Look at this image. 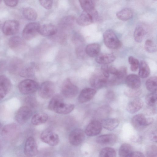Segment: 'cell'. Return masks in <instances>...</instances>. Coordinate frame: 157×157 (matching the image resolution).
I'll list each match as a JSON object with an SVG mask.
<instances>
[{
  "instance_id": "obj_1",
  "label": "cell",
  "mask_w": 157,
  "mask_h": 157,
  "mask_svg": "<svg viewBox=\"0 0 157 157\" xmlns=\"http://www.w3.org/2000/svg\"><path fill=\"white\" fill-rule=\"evenodd\" d=\"M104 41L105 46L112 49L119 48L121 43L114 32L111 29L106 30L103 33Z\"/></svg>"
},
{
  "instance_id": "obj_2",
  "label": "cell",
  "mask_w": 157,
  "mask_h": 157,
  "mask_svg": "<svg viewBox=\"0 0 157 157\" xmlns=\"http://www.w3.org/2000/svg\"><path fill=\"white\" fill-rule=\"evenodd\" d=\"M39 87L38 83L30 79H26L21 81L18 85L19 91L24 94L34 93L38 90Z\"/></svg>"
},
{
  "instance_id": "obj_3",
  "label": "cell",
  "mask_w": 157,
  "mask_h": 157,
  "mask_svg": "<svg viewBox=\"0 0 157 157\" xmlns=\"http://www.w3.org/2000/svg\"><path fill=\"white\" fill-rule=\"evenodd\" d=\"M98 14L95 10L93 11L89 12L83 11L77 18V24L82 26H85L92 23L98 18Z\"/></svg>"
},
{
  "instance_id": "obj_4",
  "label": "cell",
  "mask_w": 157,
  "mask_h": 157,
  "mask_svg": "<svg viewBox=\"0 0 157 157\" xmlns=\"http://www.w3.org/2000/svg\"><path fill=\"white\" fill-rule=\"evenodd\" d=\"M61 91L65 97L71 98L77 95L78 92V89L69 78H68L63 82L61 88Z\"/></svg>"
},
{
  "instance_id": "obj_5",
  "label": "cell",
  "mask_w": 157,
  "mask_h": 157,
  "mask_svg": "<svg viewBox=\"0 0 157 157\" xmlns=\"http://www.w3.org/2000/svg\"><path fill=\"white\" fill-rule=\"evenodd\" d=\"M20 129L16 124L11 123L5 126L1 131L2 136L6 139L9 140H14L19 135Z\"/></svg>"
},
{
  "instance_id": "obj_6",
  "label": "cell",
  "mask_w": 157,
  "mask_h": 157,
  "mask_svg": "<svg viewBox=\"0 0 157 157\" xmlns=\"http://www.w3.org/2000/svg\"><path fill=\"white\" fill-rule=\"evenodd\" d=\"M55 85L50 81L43 82L38 88V94L40 97L44 99L51 98L55 92Z\"/></svg>"
},
{
  "instance_id": "obj_7",
  "label": "cell",
  "mask_w": 157,
  "mask_h": 157,
  "mask_svg": "<svg viewBox=\"0 0 157 157\" xmlns=\"http://www.w3.org/2000/svg\"><path fill=\"white\" fill-rule=\"evenodd\" d=\"M40 137L43 142L52 146L57 145L59 141L58 135L49 129L44 131L40 134Z\"/></svg>"
},
{
  "instance_id": "obj_8",
  "label": "cell",
  "mask_w": 157,
  "mask_h": 157,
  "mask_svg": "<svg viewBox=\"0 0 157 157\" xmlns=\"http://www.w3.org/2000/svg\"><path fill=\"white\" fill-rule=\"evenodd\" d=\"M40 25L37 22H33L27 24L22 32L23 38L27 40H30L35 37L39 33Z\"/></svg>"
},
{
  "instance_id": "obj_9",
  "label": "cell",
  "mask_w": 157,
  "mask_h": 157,
  "mask_svg": "<svg viewBox=\"0 0 157 157\" xmlns=\"http://www.w3.org/2000/svg\"><path fill=\"white\" fill-rule=\"evenodd\" d=\"M32 114V111L29 107L22 106L17 110L16 114L15 119L19 124H23L30 118Z\"/></svg>"
},
{
  "instance_id": "obj_10",
  "label": "cell",
  "mask_w": 157,
  "mask_h": 157,
  "mask_svg": "<svg viewBox=\"0 0 157 157\" xmlns=\"http://www.w3.org/2000/svg\"><path fill=\"white\" fill-rule=\"evenodd\" d=\"M24 152L25 155L28 157L34 156L37 154L38 147L33 137L30 136L27 139L25 144Z\"/></svg>"
},
{
  "instance_id": "obj_11",
  "label": "cell",
  "mask_w": 157,
  "mask_h": 157,
  "mask_svg": "<svg viewBox=\"0 0 157 157\" xmlns=\"http://www.w3.org/2000/svg\"><path fill=\"white\" fill-rule=\"evenodd\" d=\"M108 78L101 73H96L91 76L90 79V84L91 87L100 89L105 86L107 84Z\"/></svg>"
},
{
  "instance_id": "obj_12",
  "label": "cell",
  "mask_w": 157,
  "mask_h": 157,
  "mask_svg": "<svg viewBox=\"0 0 157 157\" xmlns=\"http://www.w3.org/2000/svg\"><path fill=\"white\" fill-rule=\"evenodd\" d=\"M19 27V23L17 21L7 20L3 25L2 32L4 35L6 36L13 35L18 32Z\"/></svg>"
},
{
  "instance_id": "obj_13",
  "label": "cell",
  "mask_w": 157,
  "mask_h": 157,
  "mask_svg": "<svg viewBox=\"0 0 157 157\" xmlns=\"http://www.w3.org/2000/svg\"><path fill=\"white\" fill-rule=\"evenodd\" d=\"M83 131L80 128H76L72 131L69 136L70 143L74 146H78L81 144L85 139Z\"/></svg>"
},
{
  "instance_id": "obj_14",
  "label": "cell",
  "mask_w": 157,
  "mask_h": 157,
  "mask_svg": "<svg viewBox=\"0 0 157 157\" xmlns=\"http://www.w3.org/2000/svg\"><path fill=\"white\" fill-rule=\"evenodd\" d=\"M62 99L58 101L54 106L52 110L57 113L63 114L71 112L74 109V105L64 103Z\"/></svg>"
},
{
  "instance_id": "obj_15",
  "label": "cell",
  "mask_w": 157,
  "mask_h": 157,
  "mask_svg": "<svg viewBox=\"0 0 157 157\" xmlns=\"http://www.w3.org/2000/svg\"><path fill=\"white\" fill-rule=\"evenodd\" d=\"M101 123L98 121L94 120L90 122L86 126L85 133L87 136H93L98 135L102 130Z\"/></svg>"
},
{
  "instance_id": "obj_16",
  "label": "cell",
  "mask_w": 157,
  "mask_h": 157,
  "mask_svg": "<svg viewBox=\"0 0 157 157\" xmlns=\"http://www.w3.org/2000/svg\"><path fill=\"white\" fill-rule=\"evenodd\" d=\"M117 140V136L113 134H106L98 136L96 142L102 145H113Z\"/></svg>"
},
{
  "instance_id": "obj_17",
  "label": "cell",
  "mask_w": 157,
  "mask_h": 157,
  "mask_svg": "<svg viewBox=\"0 0 157 157\" xmlns=\"http://www.w3.org/2000/svg\"><path fill=\"white\" fill-rule=\"evenodd\" d=\"M96 91L94 89L87 88L83 89L80 93L78 100L79 102L85 103L91 100L94 96Z\"/></svg>"
},
{
  "instance_id": "obj_18",
  "label": "cell",
  "mask_w": 157,
  "mask_h": 157,
  "mask_svg": "<svg viewBox=\"0 0 157 157\" xmlns=\"http://www.w3.org/2000/svg\"><path fill=\"white\" fill-rule=\"evenodd\" d=\"M127 74L126 68L122 67L118 69L116 75L109 81V83L110 85H114L122 82L126 78Z\"/></svg>"
},
{
  "instance_id": "obj_19",
  "label": "cell",
  "mask_w": 157,
  "mask_h": 157,
  "mask_svg": "<svg viewBox=\"0 0 157 157\" xmlns=\"http://www.w3.org/2000/svg\"><path fill=\"white\" fill-rule=\"evenodd\" d=\"M133 127L137 129H141L147 126V118L143 114H137L133 116L132 119Z\"/></svg>"
},
{
  "instance_id": "obj_20",
  "label": "cell",
  "mask_w": 157,
  "mask_h": 157,
  "mask_svg": "<svg viewBox=\"0 0 157 157\" xmlns=\"http://www.w3.org/2000/svg\"><path fill=\"white\" fill-rule=\"evenodd\" d=\"M144 102L143 100L139 98H136L130 102L128 104L126 109L130 113H134L143 107Z\"/></svg>"
},
{
  "instance_id": "obj_21",
  "label": "cell",
  "mask_w": 157,
  "mask_h": 157,
  "mask_svg": "<svg viewBox=\"0 0 157 157\" xmlns=\"http://www.w3.org/2000/svg\"><path fill=\"white\" fill-rule=\"evenodd\" d=\"M57 31V29L55 25L50 24H45L40 25L39 33L43 36H48L55 34Z\"/></svg>"
},
{
  "instance_id": "obj_22",
  "label": "cell",
  "mask_w": 157,
  "mask_h": 157,
  "mask_svg": "<svg viewBox=\"0 0 157 157\" xmlns=\"http://www.w3.org/2000/svg\"><path fill=\"white\" fill-rule=\"evenodd\" d=\"M126 82L128 86L132 89L139 88L141 85L140 77L134 74H131L127 76L125 78Z\"/></svg>"
},
{
  "instance_id": "obj_23",
  "label": "cell",
  "mask_w": 157,
  "mask_h": 157,
  "mask_svg": "<svg viewBox=\"0 0 157 157\" xmlns=\"http://www.w3.org/2000/svg\"><path fill=\"white\" fill-rule=\"evenodd\" d=\"M115 59V56L112 54L102 53L96 56L95 60L98 63L108 64L113 62Z\"/></svg>"
},
{
  "instance_id": "obj_24",
  "label": "cell",
  "mask_w": 157,
  "mask_h": 157,
  "mask_svg": "<svg viewBox=\"0 0 157 157\" xmlns=\"http://www.w3.org/2000/svg\"><path fill=\"white\" fill-rule=\"evenodd\" d=\"M102 126L105 129L112 131L114 129L119 125V121L115 118H105L102 120Z\"/></svg>"
},
{
  "instance_id": "obj_25",
  "label": "cell",
  "mask_w": 157,
  "mask_h": 157,
  "mask_svg": "<svg viewBox=\"0 0 157 157\" xmlns=\"http://www.w3.org/2000/svg\"><path fill=\"white\" fill-rule=\"evenodd\" d=\"M22 61L17 58L12 59L10 63L9 66V72L13 74L19 73L22 67Z\"/></svg>"
},
{
  "instance_id": "obj_26",
  "label": "cell",
  "mask_w": 157,
  "mask_h": 157,
  "mask_svg": "<svg viewBox=\"0 0 157 157\" xmlns=\"http://www.w3.org/2000/svg\"><path fill=\"white\" fill-rule=\"evenodd\" d=\"M100 46L97 43H93L88 44L86 47L85 51L86 53L90 57L97 56L100 51Z\"/></svg>"
},
{
  "instance_id": "obj_27",
  "label": "cell",
  "mask_w": 157,
  "mask_h": 157,
  "mask_svg": "<svg viewBox=\"0 0 157 157\" xmlns=\"http://www.w3.org/2000/svg\"><path fill=\"white\" fill-rule=\"evenodd\" d=\"M23 39L19 36H14L10 38L8 41L9 47L12 49L17 50L23 45Z\"/></svg>"
},
{
  "instance_id": "obj_28",
  "label": "cell",
  "mask_w": 157,
  "mask_h": 157,
  "mask_svg": "<svg viewBox=\"0 0 157 157\" xmlns=\"http://www.w3.org/2000/svg\"><path fill=\"white\" fill-rule=\"evenodd\" d=\"M48 119V116L46 113H37L33 116L31 122L33 124L37 125L45 123Z\"/></svg>"
},
{
  "instance_id": "obj_29",
  "label": "cell",
  "mask_w": 157,
  "mask_h": 157,
  "mask_svg": "<svg viewBox=\"0 0 157 157\" xmlns=\"http://www.w3.org/2000/svg\"><path fill=\"white\" fill-rule=\"evenodd\" d=\"M33 63H31L23 67L19 72L20 75L23 77H30L34 75L35 66Z\"/></svg>"
},
{
  "instance_id": "obj_30",
  "label": "cell",
  "mask_w": 157,
  "mask_h": 157,
  "mask_svg": "<svg viewBox=\"0 0 157 157\" xmlns=\"http://www.w3.org/2000/svg\"><path fill=\"white\" fill-rule=\"evenodd\" d=\"M116 15L118 19L125 21L129 20L132 17L133 13L130 9L125 8L117 12Z\"/></svg>"
},
{
  "instance_id": "obj_31",
  "label": "cell",
  "mask_w": 157,
  "mask_h": 157,
  "mask_svg": "<svg viewBox=\"0 0 157 157\" xmlns=\"http://www.w3.org/2000/svg\"><path fill=\"white\" fill-rule=\"evenodd\" d=\"M139 77L143 78L148 77L150 74V69L147 63L144 60H142L139 63Z\"/></svg>"
},
{
  "instance_id": "obj_32",
  "label": "cell",
  "mask_w": 157,
  "mask_h": 157,
  "mask_svg": "<svg viewBox=\"0 0 157 157\" xmlns=\"http://www.w3.org/2000/svg\"><path fill=\"white\" fill-rule=\"evenodd\" d=\"M133 151L132 147L130 144L124 143L122 144L120 147L119 154L120 157H130Z\"/></svg>"
},
{
  "instance_id": "obj_33",
  "label": "cell",
  "mask_w": 157,
  "mask_h": 157,
  "mask_svg": "<svg viewBox=\"0 0 157 157\" xmlns=\"http://www.w3.org/2000/svg\"><path fill=\"white\" fill-rule=\"evenodd\" d=\"M22 14L26 19L30 21H35L37 17L36 10L30 7L24 8L22 11Z\"/></svg>"
},
{
  "instance_id": "obj_34",
  "label": "cell",
  "mask_w": 157,
  "mask_h": 157,
  "mask_svg": "<svg viewBox=\"0 0 157 157\" xmlns=\"http://www.w3.org/2000/svg\"><path fill=\"white\" fill-rule=\"evenodd\" d=\"M79 2L84 11L90 12L95 10L93 0H79Z\"/></svg>"
},
{
  "instance_id": "obj_35",
  "label": "cell",
  "mask_w": 157,
  "mask_h": 157,
  "mask_svg": "<svg viewBox=\"0 0 157 157\" xmlns=\"http://www.w3.org/2000/svg\"><path fill=\"white\" fill-rule=\"evenodd\" d=\"M147 89L152 93L156 92L157 90V78L156 76L151 77L146 82Z\"/></svg>"
},
{
  "instance_id": "obj_36",
  "label": "cell",
  "mask_w": 157,
  "mask_h": 157,
  "mask_svg": "<svg viewBox=\"0 0 157 157\" xmlns=\"http://www.w3.org/2000/svg\"><path fill=\"white\" fill-rule=\"evenodd\" d=\"M145 32L143 27L138 26L135 28L134 33V37L136 41L140 43L143 40Z\"/></svg>"
},
{
  "instance_id": "obj_37",
  "label": "cell",
  "mask_w": 157,
  "mask_h": 157,
  "mask_svg": "<svg viewBox=\"0 0 157 157\" xmlns=\"http://www.w3.org/2000/svg\"><path fill=\"white\" fill-rule=\"evenodd\" d=\"M11 83L8 78L4 75H0V88L8 92L11 88Z\"/></svg>"
},
{
  "instance_id": "obj_38",
  "label": "cell",
  "mask_w": 157,
  "mask_h": 157,
  "mask_svg": "<svg viewBox=\"0 0 157 157\" xmlns=\"http://www.w3.org/2000/svg\"><path fill=\"white\" fill-rule=\"evenodd\" d=\"M99 155V156L101 157H114L116 156V152L113 148L106 147L100 151Z\"/></svg>"
},
{
  "instance_id": "obj_39",
  "label": "cell",
  "mask_w": 157,
  "mask_h": 157,
  "mask_svg": "<svg viewBox=\"0 0 157 157\" xmlns=\"http://www.w3.org/2000/svg\"><path fill=\"white\" fill-rule=\"evenodd\" d=\"M145 101L146 104L149 106H155L157 102L156 93H151L147 95Z\"/></svg>"
},
{
  "instance_id": "obj_40",
  "label": "cell",
  "mask_w": 157,
  "mask_h": 157,
  "mask_svg": "<svg viewBox=\"0 0 157 157\" xmlns=\"http://www.w3.org/2000/svg\"><path fill=\"white\" fill-rule=\"evenodd\" d=\"M144 48L148 52L153 53L157 50V47L154 43L151 40H147L145 43Z\"/></svg>"
},
{
  "instance_id": "obj_41",
  "label": "cell",
  "mask_w": 157,
  "mask_h": 157,
  "mask_svg": "<svg viewBox=\"0 0 157 157\" xmlns=\"http://www.w3.org/2000/svg\"><path fill=\"white\" fill-rule=\"evenodd\" d=\"M146 153L147 157H156L157 155L156 146L154 145H150L147 146L146 149Z\"/></svg>"
},
{
  "instance_id": "obj_42",
  "label": "cell",
  "mask_w": 157,
  "mask_h": 157,
  "mask_svg": "<svg viewBox=\"0 0 157 157\" xmlns=\"http://www.w3.org/2000/svg\"><path fill=\"white\" fill-rule=\"evenodd\" d=\"M141 93V90L139 89L130 88L126 90L124 92L125 94L129 98H136L138 97Z\"/></svg>"
},
{
  "instance_id": "obj_43",
  "label": "cell",
  "mask_w": 157,
  "mask_h": 157,
  "mask_svg": "<svg viewBox=\"0 0 157 157\" xmlns=\"http://www.w3.org/2000/svg\"><path fill=\"white\" fill-rule=\"evenodd\" d=\"M129 63L131 65L130 69L132 71H137L139 66V62L138 60L132 56H130L128 58Z\"/></svg>"
},
{
  "instance_id": "obj_44",
  "label": "cell",
  "mask_w": 157,
  "mask_h": 157,
  "mask_svg": "<svg viewBox=\"0 0 157 157\" xmlns=\"http://www.w3.org/2000/svg\"><path fill=\"white\" fill-rule=\"evenodd\" d=\"M111 110V108L109 106L105 105L101 107L98 110L99 118H104L107 116Z\"/></svg>"
},
{
  "instance_id": "obj_45",
  "label": "cell",
  "mask_w": 157,
  "mask_h": 157,
  "mask_svg": "<svg viewBox=\"0 0 157 157\" xmlns=\"http://www.w3.org/2000/svg\"><path fill=\"white\" fill-rule=\"evenodd\" d=\"M40 4L47 10L51 9L52 6V0H39Z\"/></svg>"
},
{
  "instance_id": "obj_46",
  "label": "cell",
  "mask_w": 157,
  "mask_h": 157,
  "mask_svg": "<svg viewBox=\"0 0 157 157\" xmlns=\"http://www.w3.org/2000/svg\"><path fill=\"white\" fill-rule=\"evenodd\" d=\"M102 74L106 78H108L109 76V66L108 64L102 65L101 68Z\"/></svg>"
},
{
  "instance_id": "obj_47",
  "label": "cell",
  "mask_w": 157,
  "mask_h": 157,
  "mask_svg": "<svg viewBox=\"0 0 157 157\" xmlns=\"http://www.w3.org/2000/svg\"><path fill=\"white\" fill-rule=\"evenodd\" d=\"M83 47L79 46L76 48V51L78 57L80 59H82L84 57L85 51Z\"/></svg>"
},
{
  "instance_id": "obj_48",
  "label": "cell",
  "mask_w": 157,
  "mask_h": 157,
  "mask_svg": "<svg viewBox=\"0 0 157 157\" xmlns=\"http://www.w3.org/2000/svg\"><path fill=\"white\" fill-rule=\"evenodd\" d=\"M145 112L148 116L153 115L156 113V109L155 106H149L146 109Z\"/></svg>"
},
{
  "instance_id": "obj_49",
  "label": "cell",
  "mask_w": 157,
  "mask_h": 157,
  "mask_svg": "<svg viewBox=\"0 0 157 157\" xmlns=\"http://www.w3.org/2000/svg\"><path fill=\"white\" fill-rule=\"evenodd\" d=\"M5 4L7 6L13 7L16 6L18 3V0H3Z\"/></svg>"
},
{
  "instance_id": "obj_50",
  "label": "cell",
  "mask_w": 157,
  "mask_h": 157,
  "mask_svg": "<svg viewBox=\"0 0 157 157\" xmlns=\"http://www.w3.org/2000/svg\"><path fill=\"white\" fill-rule=\"evenodd\" d=\"M115 94L112 90L108 91L105 94V98L109 101H112L115 98Z\"/></svg>"
},
{
  "instance_id": "obj_51",
  "label": "cell",
  "mask_w": 157,
  "mask_h": 157,
  "mask_svg": "<svg viewBox=\"0 0 157 157\" xmlns=\"http://www.w3.org/2000/svg\"><path fill=\"white\" fill-rule=\"evenodd\" d=\"M149 139L151 141L154 142H157V131L155 130L151 132L149 135Z\"/></svg>"
},
{
  "instance_id": "obj_52",
  "label": "cell",
  "mask_w": 157,
  "mask_h": 157,
  "mask_svg": "<svg viewBox=\"0 0 157 157\" xmlns=\"http://www.w3.org/2000/svg\"><path fill=\"white\" fill-rule=\"evenodd\" d=\"M26 102L30 106H34L35 105V103L34 99L33 98L28 97L26 98Z\"/></svg>"
},
{
  "instance_id": "obj_53",
  "label": "cell",
  "mask_w": 157,
  "mask_h": 157,
  "mask_svg": "<svg viewBox=\"0 0 157 157\" xmlns=\"http://www.w3.org/2000/svg\"><path fill=\"white\" fill-rule=\"evenodd\" d=\"M144 155L141 152L138 151H133L130 157H144Z\"/></svg>"
},
{
  "instance_id": "obj_54",
  "label": "cell",
  "mask_w": 157,
  "mask_h": 157,
  "mask_svg": "<svg viewBox=\"0 0 157 157\" xmlns=\"http://www.w3.org/2000/svg\"><path fill=\"white\" fill-rule=\"evenodd\" d=\"M109 71L110 74L114 75L117 74L118 69L113 66H109Z\"/></svg>"
},
{
  "instance_id": "obj_55",
  "label": "cell",
  "mask_w": 157,
  "mask_h": 157,
  "mask_svg": "<svg viewBox=\"0 0 157 157\" xmlns=\"http://www.w3.org/2000/svg\"><path fill=\"white\" fill-rule=\"evenodd\" d=\"M6 62L5 61H0V73L3 72L6 67Z\"/></svg>"
},
{
  "instance_id": "obj_56",
  "label": "cell",
  "mask_w": 157,
  "mask_h": 157,
  "mask_svg": "<svg viewBox=\"0 0 157 157\" xmlns=\"http://www.w3.org/2000/svg\"><path fill=\"white\" fill-rule=\"evenodd\" d=\"M7 93L6 91L0 88V100L4 98Z\"/></svg>"
},
{
  "instance_id": "obj_57",
  "label": "cell",
  "mask_w": 157,
  "mask_h": 157,
  "mask_svg": "<svg viewBox=\"0 0 157 157\" xmlns=\"http://www.w3.org/2000/svg\"><path fill=\"white\" fill-rule=\"evenodd\" d=\"M131 140L134 142H139L142 140L141 137L139 136H135L132 137Z\"/></svg>"
},
{
  "instance_id": "obj_58",
  "label": "cell",
  "mask_w": 157,
  "mask_h": 157,
  "mask_svg": "<svg viewBox=\"0 0 157 157\" xmlns=\"http://www.w3.org/2000/svg\"><path fill=\"white\" fill-rule=\"evenodd\" d=\"M1 128H2V124L0 122V130L1 129Z\"/></svg>"
},
{
  "instance_id": "obj_59",
  "label": "cell",
  "mask_w": 157,
  "mask_h": 157,
  "mask_svg": "<svg viewBox=\"0 0 157 157\" xmlns=\"http://www.w3.org/2000/svg\"><path fill=\"white\" fill-rule=\"evenodd\" d=\"M2 25V22L1 21H0V28L1 27Z\"/></svg>"
},
{
  "instance_id": "obj_60",
  "label": "cell",
  "mask_w": 157,
  "mask_h": 157,
  "mask_svg": "<svg viewBox=\"0 0 157 157\" xmlns=\"http://www.w3.org/2000/svg\"><path fill=\"white\" fill-rule=\"evenodd\" d=\"M2 1V0H0V3Z\"/></svg>"
},
{
  "instance_id": "obj_61",
  "label": "cell",
  "mask_w": 157,
  "mask_h": 157,
  "mask_svg": "<svg viewBox=\"0 0 157 157\" xmlns=\"http://www.w3.org/2000/svg\"></svg>"
}]
</instances>
